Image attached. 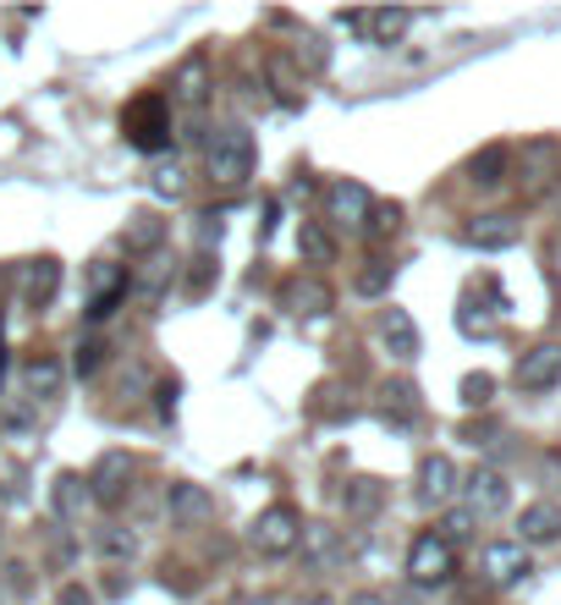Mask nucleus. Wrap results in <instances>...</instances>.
<instances>
[{"label":"nucleus","instance_id":"obj_1","mask_svg":"<svg viewBox=\"0 0 561 605\" xmlns=\"http://www.w3.org/2000/svg\"><path fill=\"white\" fill-rule=\"evenodd\" d=\"M254 133L248 127H221L204 149V166H210V182L215 188H243L254 177Z\"/></svg>","mask_w":561,"mask_h":605},{"label":"nucleus","instance_id":"obj_2","mask_svg":"<svg viewBox=\"0 0 561 605\" xmlns=\"http://www.w3.org/2000/svg\"><path fill=\"white\" fill-rule=\"evenodd\" d=\"M122 133H127V144H133V149L160 155V149L171 144V100H160V94L133 100V105L122 111Z\"/></svg>","mask_w":561,"mask_h":605},{"label":"nucleus","instance_id":"obj_3","mask_svg":"<svg viewBox=\"0 0 561 605\" xmlns=\"http://www.w3.org/2000/svg\"><path fill=\"white\" fill-rule=\"evenodd\" d=\"M248 539H254V550H259V556H292V550H298V539H303V517H298L287 501H276V506H265V512L254 517Z\"/></svg>","mask_w":561,"mask_h":605},{"label":"nucleus","instance_id":"obj_4","mask_svg":"<svg viewBox=\"0 0 561 605\" xmlns=\"http://www.w3.org/2000/svg\"><path fill=\"white\" fill-rule=\"evenodd\" d=\"M451 572H457V550L440 534H418L407 550V578L418 589H440V583H451Z\"/></svg>","mask_w":561,"mask_h":605},{"label":"nucleus","instance_id":"obj_5","mask_svg":"<svg viewBox=\"0 0 561 605\" xmlns=\"http://www.w3.org/2000/svg\"><path fill=\"white\" fill-rule=\"evenodd\" d=\"M83 484H89V501H100V506H122V501L133 495V457H127V451H105Z\"/></svg>","mask_w":561,"mask_h":605},{"label":"nucleus","instance_id":"obj_6","mask_svg":"<svg viewBox=\"0 0 561 605\" xmlns=\"http://www.w3.org/2000/svg\"><path fill=\"white\" fill-rule=\"evenodd\" d=\"M166 512L177 528H204L215 517V495L193 479H177V484H166Z\"/></svg>","mask_w":561,"mask_h":605},{"label":"nucleus","instance_id":"obj_7","mask_svg":"<svg viewBox=\"0 0 561 605\" xmlns=\"http://www.w3.org/2000/svg\"><path fill=\"white\" fill-rule=\"evenodd\" d=\"M462 495H468V512H473V517H501V512L512 506V484H506V473H495V468H473L468 484H462Z\"/></svg>","mask_w":561,"mask_h":605},{"label":"nucleus","instance_id":"obj_8","mask_svg":"<svg viewBox=\"0 0 561 605\" xmlns=\"http://www.w3.org/2000/svg\"><path fill=\"white\" fill-rule=\"evenodd\" d=\"M369 210H374V199L363 182H330L325 188V221L330 226H363Z\"/></svg>","mask_w":561,"mask_h":605},{"label":"nucleus","instance_id":"obj_9","mask_svg":"<svg viewBox=\"0 0 561 605\" xmlns=\"http://www.w3.org/2000/svg\"><path fill=\"white\" fill-rule=\"evenodd\" d=\"M89 287H94V298H89V320L100 325V320H111L116 303L133 292V276H127V265H94Z\"/></svg>","mask_w":561,"mask_h":605},{"label":"nucleus","instance_id":"obj_10","mask_svg":"<svg viewBox=\"0 0 561 605\" xmlns=\"http://www.w3.org/2000/svg\"><path fill=\"white\" fill-rule=\"evenodd\" d=\"M517 385L523 391H556L561 385V341H539L534 352L517 358Z\"/></svg>","mask_w":561,"mask_h":605},{"label":"nucleus","instance_id":"obj_11","mask_svg":"<svg viewBox=\"0 0 561 605\" xmlns=\"http://www.w3.org/2000/svg\"><path fill=\"white\" fill-rule=\"evenodd\" d=\"M479 567H484V578H490V583L512 589V583H523V578H528V550H523L517 539H495V545H484Z\"/></svg>","mask_w":561,"mask_h":605},{"label":"nucleus","instance_id":"obj_12","mask_svg":"<svg viewBox=\"0 0 561 605\" xmlns=\"http://www.w3.org/2000/svg\"><path fill=\"white\" fill-rule=\"evenodd\" d=\"M61 292V259H34L23 265V309L29 314H45Z\"/></svg>","mask_w":561,"mask_h":605},{"label":"nucleus","instance_id":"obj_13","mask_svg":"<svg viewBox=\"0 0 561 605\" xmlns=\"http://www.w3.org/2000/svg\"><path fill=\"white\" fill-rule=\"evenodd\" d=\"M517 237H523V226H517L512 215H479V221L462 226V243H468V248H484V254H501V248H512Z\"/></svg>","mask_w":561,"mask_h":605},{"label":"nucleus","instance_id":"obj_14","mask_svg":"<svg viewBox=\"0 0 561 605\" xmlns=\"http://www.w3.org/2000/svg\"><path fill=\"white\" fill-rule=\"evenodd\" d=\"M556 539H561V506H556V501L523 506V517H517V545L528 550V545H556Z\"/></svg>","mask_w":561,"mask_h":605},{"label":"nucleus","instance_id":"obj_15","mask_svg":"<svg viewBox=\"0 0 561 605\" xmlns=\"http://www.w3.org/2000/svg\"><path fill=\"white\" fill-rule=\"evenodd\" d=\"M341 23H347V29H358L369 45H396V40L407 34L413 12H347Z\"/></svg>","mask_w":561,"mask_h":605},{"label":"nucleus","instance_id":"obj_16","mask_svg":"<svg viewBox=\"0 0 561 605\" xmlns=\"http://www.w3.org/2000/svg\"><path fill=\"white\" fill-rule=\"evenodd\" d=\"M457 495V468H451V457H424L418 462V501L424 506H446Z\"/></svg>","mask_w":561,"mask_h":605},{"label":"nucleus","instance_id":"obj_17","mask_svg":"<svg viewBox=\"0 0 561 605\" xmlns=\"http://www.w3.org/2000/svg\"><path fill=\"white\" fill-rule=\"evenodd\" d=\"M61 380H67V369H61V358H51V352L29 358V369H23V385H29L34 402H56V396H61Z\"/></svg>","mask_w":561,"mask_h":605},{"label":"nucleus","instance_id":"obj_18","mask_svg":"<svg viewBox=\"0 0 561 605\" xmlns=\"http://www.w3.org/2000/svg\"><path fill=\"white\" fill-rule=\"evenodd\" d=\"M171 100L188 105V111H199V105L210 100V61H204V56L182 61V72H177V83H171Z\"/></svg>","mask_w":561,"mask_h":605},{"label":"nucleus","instance_id":"obj_19","mask_svg":"<svg viewBox=\"0 0 561 605\" xmlns=\"http://www.w3.org/2000/svg\"><path fill=\"white\" fill-rule=\"evenodd\" d=\"M166 221L155 215V210H138V215H127V226H122V243H127V254H155L160 243H166Z\"/></svg>","mask_w":561,"mask_h":605},{"label":"nucleus","instance_id":"obj_20","mask_svg":"<svg viewBox=\"0 0 561 605\" xmlns=\"http://www.w3.org/2000/svg\"><path fill=\"white\" fill-rule=\"evenodd\" d=\"M380 336H385L391 358H418V325H413V314H407V309H385Z\"/></svg>","mask_w":561,"mask_h":605},{"label":"nucleus","instance_id":"obj_21","mask_svg":"<svg viewBox=\"0 0 561 605\" xmlns=\"http://www.w3.org/2000/svg\"><path fill=\"white\" fill-rule=\"evenodd\" d=\"M468 182H473V188H501V182H506V149H501V144H484V149L468 160Z\"/></svg>","mask_w":561,"mask_h":605},{"label":"nucleus","instance_id":"obj_22","mask_svg":"<svg viewBox=\"0 0 561 605\" xmlns=\"http://www.w3.org/2000/svg\"><path fill=\"white\" fill-rule=\"evenodd\" d=\"M94 556H105V561H133V556H138V534L122 528V523H105V528H94Z\"/></svg>","mask_w":561,"mask_h":605},{"label":"nucleus","instance_id":"obj_23","mask_svg":"<svg viewBox=\"0 0 561 605\" xmlns=\"http://www.w3.org/2000/svg\"><path fill=\"white\" fill-rule=\"evenodd\" d=\"M83 501H89V484H83L78 473H61V479L51 484V506H56V517H83Z\"/></svg>","mask_w":561,"mask_h":605},{"label":"nucleus","instance_id":"obj_24","mask_svg":"<svg viewBox=\"0 0 561 605\" xmlns=\"http://www.w3.org/2000/svg\"><path fill=\"white\" fill-rule=\"evenodd\" d=\"M298 545L308 550L314 567H330V561L341 556V539H336V528H325V523H303V539H298Z\"/></svg>","mask_w":561,"mask_h":605},{"label":"nucleus","instance_id":"obj_25","mask_svg":"<svg viewBox=\"0 0 561 605\" xmlns=\"http://www.w3.org/2000/svg\"><path fill=\"white\" fill-rule=\"evenodd\" d=\"M298 254H303L308 265H330V259H336V243H330V232H325L319 221H303V232H298Z\"/></svg>","mask_w":561,"mask_h":605},{"label":"nucleus","instance_id":"obj_26","mask_svg":"<svg viewBox=\"0 0 561 605\" xmlns=\"http://www.w3.org/2000/svg\"><path fill=\"white\" fill-rule=\"evenodd\" d=\"M495 325H501V309H484V303H473V298L457 309V330H462V336H495Z\"/></svg>","mask_w":561,"mask_h":605},{"label":"nucleus","instance_id":"obj_27","mask_svg":"<svg viewBox=\"0 0 561 605\" xmlns=\"http://www.w3.org/2000/svg\"><path fill=\"white\" fill-rule=\"evenodd\" d=\"M380 495H385V490H380V479H352V484L341 490V506H347L352 517H369V512L380 506Z\"/></svg>","mask_w":561,"mask_h":605},{"label":"nucleus","instance_id":"obj_28","mask_svg":"<svg viewBox=\"0 0 561 605\" xmlns=\"http://www.w3.org/2000/svg\"><path fill=\"white\" fill-rule=\"evenodd\" d=\"M391 276H396V265L391 259H363V270H358V292L363 298H380V292H391Z\"/></svg>","mask_w":561,"mask_h":605},{"label":"nucleus","instance_id":"obj_29","mask_svg":"<svg viewBox=\"0 0 561 605\" xmlns=\"http://www.w3.org/2000/svg\"><path fill=\"white\" fill-rule=\"evenodd\" d=\"M380 396H385V418H396V424H407V418L418 413V391H413L407 380H391Z\"/></svg>","mask_w":561,"mask_h":605},{"label":"nucleus","instance_id":"obj_30","mask_svg":"<svg viewBox=\"0 0 561 605\" xmlns=\"http://www.w3.org/2000/svg\"><path fill=\"white\" fill-rule=\"evenodd\" d=\"M396 226H402V210H396V204H374V210H369V221H363V232H369L374 243H380V237H391Z\"/></svg>","mask_w":561,"mask_h":605},{"label":"nucleus","instance_id":"obj_31","mask_svg":"<svg viewBox=\"0 0 561 605\" xmlns=\"http://www.w3.org/2000/svg\"><path fill=\"white\" fill-rule=\"evenodd\" d=\"M473 523H479V517H473V512L462 506V512H451V517H446V523H440L435 534H440V539H446V545L457 550V539H468V534H473Z\"/></svg>","mask_w":561,"mask_h":605},{"label":"nucleus","instance_id":"obj_32","mask_svg":"<svg viewBox=\"0 0 561 605\" xmlns=\"http://www.w3.org/2000/svg\"><path fill=\"white\" fill-rule=\"evenodd\" d=\"M490 396H495V380L490 374H468L462 380V407H484Z\"/></svg>","mask_w":561,"mask_h":605},{"label":"nucleus","instance_id":"obj_33","mask_svg":"<svg viewBox=\"0 0 561 605\" xmlns=\"http://www.w3.org/2000/svg\"><path fill=\"white\" fill-rule=\"evenodd\" d=\"M100 363H105V341H78V358H72V369H78V374L89 380V374H94Z\"/></svg>","mask_w":561,"mask_h":605},{"label":"nucleus","instance_id":"obj_34","mask_svg":"<svg viewBox=\"0 0 561 605\" xmlns=\"http://www.w3.org/2000/svg\"><path fill=\"white\" fill-rule=\"evenodd\" d=\"M298 309H303V314H325V309H330V292H325L319 281H308V287H298Z\"/></svg>","mask_w":561,"mask_h":605},{"label":"nucleus","instance_id":"obj_35","mask_svg":"<svg viewBox=\"0 0 561 605\" xmlns=\"http://www.w3.org/2000/svg\"><path fill=\"white\" fill-rule=\"evenodd\" d=\"M182 188H188V182H182L177 166H160V171H155V193H160V199H182Z\"/></svg>","mask_w":561,"mask_h":605},{"label":"nucleus","instance_id":"obj_36","mask_svg":"<svg viewBox=\"0 0 561 605\" xmlns=\"http://www.w3.org/2000/svg\"><path fill=\"white\" fill-rule=\"evenodd\" d=\"M210 270H215V265H210V254H199V259H193V276H188V287H193V292H204V287H210Z\"/></svg>","mask_w":561,"mask_h":605},{"label":"nucleus","instance_id":"obj_37","mask_svg":"<svg viewBox=\"0 0 561 605\" xmlns=\"http://www.w3.org/2000/svg\"><path fill=\"white\" fill-rule=\"evenodd\" d=\"M61 605H94V600H89L83 583H67V589H61Z\"/></svg>","mask_w":561,"mask_h":605},{"label":"nucleus","instance_id":"obj_38","mask_svg":"<svg viewBox=\"0 0 561 605\" xmlns=\"http://www.w3.org/2000/svg\"><path fill=\"white\" fill-rule=\"evenodd\" d=\"M160 413H177V380L160 385Z\"/></svg>","mask_w":561,"mask_h":605},{"label":"nucleus","instance_id":"obj_39","mask_svg":"<svg viewBox=\"0 0 561 605\" xmlns=\"http://www.w3.org/2000/svg\"><path fill=\"white\" fill-rule=\"evenodd\" d=\"M347 605H391V600H385V594H374V589H363V594H352Z\"/></svg>","mask_w":561,"mask_h":605},{"label":"nucleus","instance_id":"obj_40","mask_svg":"<svg viewBox=\"0 0 561 605\" xmlns=\"http://www.w3.org/2000/svg\"><path fill=\"white\" fill-rule=\"evenodd\" d=\"M243 605H276V600H270V594H248Z\"/></svg>","mask_w":561,"mask_h":605},{"label":"nucleus","instance_id":"obj_41","mask_svg":"<svg viewBox=\"0 0 561 605\" xmlns=\"http://www.w3.org/2000/svg\"><path fill=\"white\" fill-rule=\"evenodd\" d=\"M0 369H7V347H0Z\"/></svg>","mask_w":561,"mask_h":605}]
</instances>
